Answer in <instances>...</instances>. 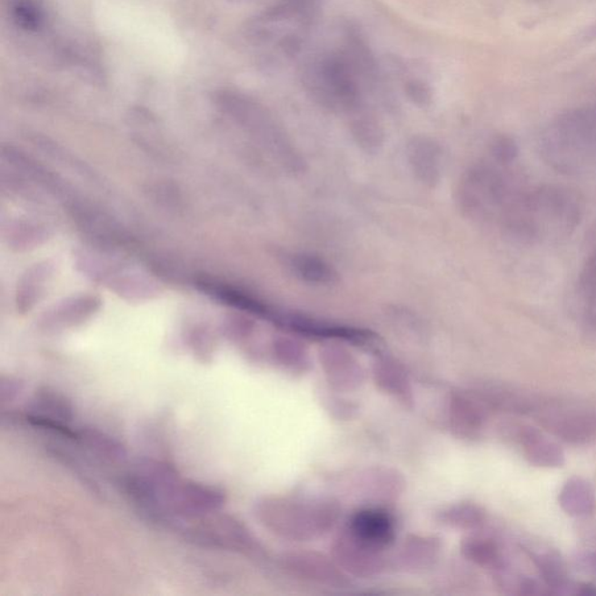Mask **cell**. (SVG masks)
<instances>
[{
  "label": "cell",
  "instance_id": "8fae6325",
  "mask_svg": "<svg viewBox=\"0 0 596 596\" xmlns=\"http://www.w3.org/2000/svg\"><path fill=\"white\" fill-rule=\"evenodd\" d=\"M273 323L293 333L316 339H328L333 342H347L365 345L374 342L376 337L370 331L353 326L330 324L297 313H275Z\"/></svg>",
  "mask_w": 596,
  "mask_h": 596
},
{
  "label": "cell",
  "instance_id": "83f0119b",
  "mask_svg": "<svg viewBox=\"0 0 596 596\" xmlns=\"http://www.w3.org/2000/svg\"><path fill=\"white\" fill-rule=\"evenodd\" d=\"M83 446L96 454L102 461L110 462H123L126 461L127 451L125 446L114 437L94 428H82L77 430V440Z\"/></svg>",
  "mask_w": 596,
  "mask_h": 596
},
{
  "label": "cell",
  "instance_id": "74e56055",
  "mask_svg": "<svg viewBox=\"0 0 596 596\" xmlns=\"http://www.w3.org/2000/svg\"><path fill=\"white\" fill-rule=\"evenodd\" d=\"M574 565L581 573L596 577V551L577 554L574 557Z\"/></svg>",
  "mask_w": 596,
  "mask_h": 596
},
{
  "label": "cell",
  "instance_id": "277c9868",
  "mask_svg": "<svg viewBox=\"0 0 596 596\" xmlns=\"http://www.w3.org/2000/svg\"><path fill=\"white\" fill-rule=\"evenodd\" d=\"M541 153L559 173L571 175L596 167V109L559 119L541 139Z\"/></svg>",
  "mask_w": 596,
  "mask_h": 596
},
{
  "label": "cell",
  "instance_id": "f546056e",
  "mask_svg": "<svg viewBox=\"0 0 596 596\" xmlns=\"http://www.w3.org/2000/svg\"><path fill=\"white\" fill-rule=\"evenodd\" d=\"M437 521L445 527L470 531L482 527L486 512L477 504L462 502L442 509L438 512Z\"/></svg>",
  "mask_w": 596,
  "mask_h": 596
},
{
  "label": "cell",
  "instance_id": "603a6c76",
  "mask_svg": "<svg viewBox=\"0 0 596 596\" xmlns=\"http://www.w3.org/2000/svg\"><path fill=\"white\" fill-rule=\"evenodd\" d=\"M372 379L381 391L395 399L410 403L412 401V387L407 372L395 360L380 358L372 366Z\"/></svg>",
  "mask_w": 596,
  "mask_h": 596
},
{
  "label": "cell",
  "instance_id": "4dcf8cb0",
  "mask_svg": "<svg viewBox=\"0 0 596 596\" xmlns=\"http://www.w3.org/2000/svg\"><path fill=\"white\" fill-rule=\"evenodd\" d=\"M49 237L47 227L32 221H15L6 229L8 246L15 251H27L44 243Z\"/></svg>",
  "mask_w": 596,
  "mask_h": 596
},
{
  "label": "cell",
  "instance_id": "8d00e7d4",
  "mask_svg": "<svg viewBox=\"0 0 596 596\" xmlns=\"http://www.w3.org/2000/svg\"><path fill=\"white\" fill-rule=\"evenodd\" d=\"M24 382L22 379L15 376L3 375L0 378V402L2 404L11 403L22 394Z\"/></svg>",
  "mask_w": 596,
  "mask_h": 596
},
{
  "label": "cell",
  "instance_id": "e0dca14e",
  "mask_svg": "<svg viewBox=\"0 0 596 596\" xmlns=\"http://www.w3.org/2000/svg\"><path fill=\"white\" fill-rule=\"evenodd\" d=\"M103 283L110 291L128 301L151 300L160 293V287L146 273L114 261Z\"/></svg>",
  "mask_w": 596,
  "mask_h": 596
},
{
  "label": "cell",
  "instance_id": "9a60e30c",
  "mask_svg": "<svg viewBox=\"0 0 596 596\" xmlns=\"http://www.w3.org/2000/svg\"><path fill=\"white\" fill-rule=\"evenodd\" d=\"M346 528L360 540L380 550L394 543L396 537L394 519L379 508H366L355 512Z\"/></svg>",
  "mask_w": 596,
  "mask_h": 596
},
{
  "label": "cell",
  "instance_id": "ba28073f",
  "mask_svg": "<svg viewBox=\"0 0 596 596\" xmlns=\"http://www.w3.org/2000/svg\"><path fill=\"white\" fill-rule=\"evenodd\" d=\"M28 424L76 442L77 430L70 428L74 420L73 403L67 396L51 387H41L28 401L24 413Z\"/></svg>",
  "mask_w": 596,
  "mask_h": 596
},
{
  "label": "cell",
  "instance_id": "484cf974",
  "mask_svg": "<svg viewBox=\"0 0 596 596\" xmlns=\"http://www.w3.org/2000/svg\"><path fill=\"white\" fill-rule=\"evenodd\" d=\"M461 548L462 556L474 565L492 570L503 566L500 546L492 537L471 535L463 538Z\"/></svg>",
  "mask_w": 596,
  "mask_h": 596
},
{
  "label": "cell",
  "instance_id": "cb8c5ba5",
  "mask_svg": "<svg viewBox=\"0 0 596 596\" xmlns=\"http://www.w3.org/2000/svg\"><path fill=\"white\" fill-rule=\"evenodd\" d=\"M559 504L567 515L590 517L596 512V494L587 480L573 477L567 480L559 492Z\"/></svg>",
  "mask_w": 596,
  "mask_h": 596
},
{
  "label": "cell",
  "instance_id": "d6a6232c",
  "mask_svg": "<svg viewBox=\"0 0 596 596\" xmlns=\"http://www.w3.org/2000/svg\"><path fill=\"white\" fill-rule=\"evenodd\" d=\"M189 346L194 354L203 363H209L213 360L214 353V339L210 331L204 328H194L189 333Z\"/></svg>",
  "mask_w": 596,
  "mask_h": 596
},
{
  "label": "cell",
  "instance_id": "5bb4252c",
  "mask_svg": "<svg viewBox=\"0 0 596 596\" xmlns=\"http://www.w3.org/2000/svg\"><path fill=\"white\" fill-rule=\"evenodd\" d=\"M405 479L391 467H372L358 474L353 482L355 495L371 502H392L403 494Z\"/></svg>",
  "mask_w": 596,
  "mask_h": 596
},
{
  "label": "cell",
  "instance_id": "d4e9b609",
  "mask_svg": "<svg viewBox=\"0 0 596 596\" xmlns=\"http://www.w3.org/2000/svg\"><path fill=\"white\" fill-rule=\"evenodd\" d=\"M527 551L546 585L556 590L557 594H565L571 582L567 579L566 565L561 554L544 546H531L527 548Z\"/></svg>",
  "mask_w": 596,
  "mask_h": 596
},
{
  "label": "cell",
  "instance_id": "ffe728a7",
  "mask_svg": "<svg viewBox=\"0 0 596 596\" xmlns=\"http://www.w3.org/2000/svg\"><path fill=\"white\" fill-rule=\"evenodd\" d=\"M519 441L524 458L532 465L544 469H558L564 465V451L538 430L522 429Z\"/></svg>",
  "mask_w": 596,
  "mask_h": 596
},
{
  "label": "cell",
  "instance_id": "7402d4cb",
  "mask_svg": "<svg viewBox=\"0 0 596 596\" xmlns=\"http://www.w3.org/2000/svg\"><path fill=\"white\" fill-rule=\"evenodd\" d=\"M285 264L293 275L304 283L330 285L338 283L339 274L333 264L320 256L308 253L285 255Z\"/></svg>",
  "mask_w": 596,
  "mask_h": 596
},
{
  "label": "cell",
  "instance_id": "9c48e42d",
  "mask_svg": "<svg viewBox=\"0 0 596 596\" xmlns=\"http://www.w3.org/2000/svg\"><path fill=\"white\" fill-rule=\"evenodd\" d=\"M383 550L360 540L349 529H343L331 545L333 561L343 572L357 578H374L383 572L386 559Z\"/></svg>",
  "mask_w": 596,
  "mask_h": 596
},
{
  "label": "cell",
  "instance_id": "7c38bea8",
  "mask_svg": "<svg viewBox=\"0 0 596 596\" xmlns=\"http://www.w3.org/2000/svg\"><path fill=\"white\" fill-rule=\"evenodd\" d=\"M281 565L287 572L304 581L331 587L349 585L347 575L337 562L324 554L313 551H293L283 553Z\"/></svg>",
  "mask_w": 596,
  "mask_h": 596
},
{
  "label": "cell",
  "instance_id": "d6986e66",
  "mask_svg": "<svg viewBox=\"0 0 596 596\" xmlns=\"http://www.w3.org/2000/svg\"><path fill=\"white\" fill-rule=\"evenodd\" d=\"M442 552L440 538L433 536H409L401 545L396 559L399 565L410 572L432 569Z\"/></svg>",
  "mask_w": 596,
  "mask_h": 596
},
{
  "label": "cell",
  "instance_id": "44dd1931",
  "mask_svg": "<svg viewBox=\"0 0 596 596\" xmlns=\"http://www.w3.org/2000/svg\"><path fill=\"white\" fill-rule=\"evenodd\" d=\"M54 266L48 261L36 263L25 272L15 292V306L20 313L31 312L44 297L45 289L51 283Z\"/></svg>",
  "mask_w": 596,
  "mask_h": 596
},
{
  "label": "cell",
  "instance_id": "d590c367",
  "mask_svg": "<svg viewBox=\"0 0 596 596\" xmlns=\"http://www.w3.org/2000/svg\"><path fill=\"white\" fill-rule=\"evenodd\" d=\"M405 94L410 101L420 107H426L432 103V90L422 80H412L405 84Z\"/></svg>",
  "mask_w": 596,
  "mask_h": 596
},
{
  "label": "cell",
  "instance_id": "30bf717a",
  "mask_svg": "<svg viewBox=\"0 0 596 596\" xmlns=\"http://www.w3.org/2000/svg\"><path fill=\"white\" fill-rule=\"evenodd\" d=\"M318 358L325 378L334 391L354 392L365 383V370L342 343L333 341L324 343L318 352Z\"/></svg>",
  "mask_w": 596,
  "mask_h": 596
},
{
  "label": "cell",
  "instance_id": "8992f818",
  "mask_svg": "<svg viewBox=\"0 0 596 596\" xmlns=\"http://www.w3.org/2000/svg\"><path fill=\"white\" fill-rule=\"evenodd\" d=\"M522 185L502 169L480 164L466 173L459 189V203L470 217L499 223Z\"/></svg>",
  "mask_w": 596,
  "mask_h": 596
},
{
  "label": "cell",
  "instance_id": "52a82bcc",
  "mask_svg": "<svg viewBox=\"0 0 596 596\" xmlns=\"http://www.w3.org/2000/svg\"><path fill=\"white\" fill-rule=\"evenodd\" d=\"M188 540L208 548L259 556L263 546L242 521L231 515L214 512L202 519L186 522L180 528Z\"/></svg>",
  "mask_w": 596,
  "mask_h": 596
},
{
  "label": "cell",
  "instance_id": "e575fe53",
  "mask_svg": "<svg viewBox=\"0 0 596 596\" xmlns=\"http://www.w3.org/2000/svg\"><path fill=\"white\" fill-rule=\"evenodd\" d=\"M281 2L288 10L312 25L320 11L322 0H281Z\"/></svg>",
  "mask_w": 596,
  "mask_h": 596
},
{
  "label": "cell",
  "instance_id": "f1b7e54d",
  "mask_svg": "<svg viewBox=\"0 0 596 596\" xmlns=\"http://www.w3.org/2000/svg\"><path fill=\"white\" fill-rule=\"evenodd\" d=\"M350 130L354 142L367 153H376L383 146L384 132L378 120L367 112L354 111Z\"/></svg>",
  "mask_w": 596,
  "mask_h": 596
},
{
  "label": "cell",
  "instance_id": "5b68a950",
  "mask_svg": "<svg viewBox=\"0 0 596 596\" xmlns=\"http://www.w3.org/2000/svg\"><path fill=\"white\" fill-rule=\"evenodd\" d=\"M301 78L306 93L325 109L346 112L359 109L363 78L343 52L306 62Z\"/></svg>",
  "mask_w": 596,
  "mask_h": 596
},
{
  "label": "cell",
  "instance_id": "6da1fadb",
  "mask_svg": "<svg viewBox=\"0 0 596 596\" xmlns=\"http://www.w3.org/2000/svg\"><path fill=\"white\" fill-rule=\"evenodd\" d=\"M583 214L578 193L561 185L527 188L509 219L507 234L523 243L566 237L577 229Z\"/></svg>",
  "mask_w": 596,
  "mask_h": 596
},
{
  "label": "cell",
  "instance_id": "4316f807",
  "mask_svg": "<svg viewBox=\"0 0 596 596\" xmlns=\"http://www.w3.org/2000/svg\"><path fill=\"white\" fill-rule=\"evenodd\" d=\"M272 354L279 365L293 372H304L312 367L304 343L289 335H280L273 341Z\"/></svg>",
  "mask_w": 596,
  "mask_h": 596
},
{
  "label": "cell",
  "instance_id": "3957f363",
  "mask_svg": "<svg viewBox=\"0 0 596 596\" xmlns=\"http://www.w3.org/2000/svg\"><path fill=\"white\" fill-rule=\"evenodd\" d=\"M224 111L246 132L283 171L301 175L306 169L303 155L266 107L245 94H224Z\"/></svg>",
  "mask_w": 596,
  "mask_h": 596
},
{
  "label": "cell",
  "instance_id": "836d02e7",
  "mask_svg": "<svg viewBox=\"0 0 596 596\" xmlns=\"http://www.w3.org/2000/svg\"><path fill=\"white\" fill-rule=\"evenodd\" d=\"M492 154L494 156L496 163L500 164H509L514 163L519 148L514 140L507 136H499L492 144Z\"/></svg>",
  "mask_w": 596,
  "mask_h": 596
},
{
  "label": "cell",
  "instance_id": "2e32d148",
  "mask_svg": "<svg viewBox=\"0 0 596 596\" xmlns=\"http://www.w3.org/2000/svg\"><path fill=\"white\" fill-rule=\"evenodd\" d=\"M407 160L418 182L434 188L442 179V152L440 144L429 136H413L408 143Z\"/></svg>",
  "mask_w": 596,
  "mask_h": 596
},
{
  "label": "cell",
  "instance_id": "ac0fdd59",
  "mask_svg": "<svg viewBox=\"0 0 596 596\" xmlns=\"http://www.w3.org/2000/svg\"><path fill=\"white\" fill-rule=\"evenodd\" d=\"M447 421L457 436L477 438L486 424V410L474 397L454 392L447 404Z\"/></svg>",
  "mask_w": 596,
  "mask_h": 596
},
{
  "label": "cell",
  "instance_id": "4fadbf2b",
  "mask_svg": "<svg viewBox=\"0 0 596 596\" xmlns=\"http://www.w3.org/2000/svg\"><path fill=\"white\" fill-rule=\"evenodd\" d=\"M101 308V297L93 293L65 298L41 316L39 329L45 333H60L76 328L93 318Z\"/></svg>",
  "mask_w": 596,
  "mask_h": 596
},
{
  "label": "cell",
  "instance_id": "7a4b0ae2",
  "mask_svg": "<svg viewBox=\"0 0 596 596\" xmlns=\"http://www.w3.org/2000/svg\"><path fill=\"white\" fill-rule=\"evenodd\" d=\"M341 507L333 499L267 496L255 503L254 516L269 532L283 540H317L337 524Z\"/></svg>",
  "mask_w": 596,
  "mask_h": 596
},
{
  "label": "cell",
  "instance_id": "1f68e13d",
  "mask_svg": "<svg viewBox=\"0 0 596 596\" xmlns=\"http://www.w3.org/2000/svg\"><path fill=\"white\" fill-rule=\"evenodd\" d=\"M579 289L586 320L596 329V246L582 268Z\"/></svg>",
  "mask_w": 596,
  "mask_h": 596
}]
</instances>
